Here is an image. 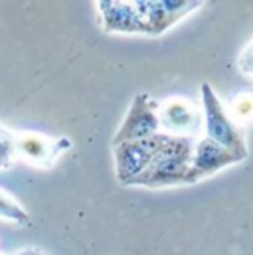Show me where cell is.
<instances>
[{
    "label": "cell",
    "instance_id": "cell-1",
    "mask_svg": "<svg viewBox=\"0 0 253 255\" xmlns=\"http://www.w3.org/2000/svg\"><path fill=\"white\" fill-rule=\"evenodd\" d=\"M196 140L190 136H170L166 134L158 152L150 160L148 168L136 176L130 186L144 188H166L176 184H188L190 162Z\"/></svg>",
    "mask_w": 253,
    "mask_h": 255
},
{
    "label": "cell",
    "instance_id": "cell-2",
    "mask_svg": "<svg viewBox=\"0 0 253 255\" xmlns=\"http://www.w3.org/2000/svg\"><path fill=\"white\" fill-rule=\"evenodd\" d=\"M200 95H202V117H204L206 136L248 158L244 128L234 123L232 115L228 113V107L220 101L214 87L210 83H202Z\"/></svg>",
    "mask_w": 253,
    "mask_h": 255
},
{
    "label": "cell",
    "instance_id": "cell-3",
    "mask_svg": "<svg viewBox=\"0 0 253 255\" xmlns=\"http://www.w3.org/2000/svg\"><path fill=\"white\" fill-rule=\"evenodd\" d=\"M202 6L190 0H134V34L160 36Z\"/></svg>",
    "mask_w": 253,
    "mask_h": 255
},
{
    "label": "cell",
    "instance_id": "cell-4",
    "mask_svg": "<svg viewBox=\"0 0 253 255\" xmlns=\"http://www.w3.org/2000/svg\"><path fill=\"white\" fill-rule=\"evenodd\" d=\"M164 136H166L164 132H158L148 138L128 140V142H121V144L113 146L115 174L123 186H130V182L148 168V164L154 158V154L158 152Z\"/></svg>",
    "mask_w": 253,
    "mask_h": 255
},
{
    "label": "cell",
    "instance_id": "cell-5",
    "mask_svg": "<svg viewBox=\"0 0 253 255\" xmlns=\"http://www.w3.org/2000/svg\"><path fill=\"white\" fill-rule=\"evenodd\" d=\"M160 132L158 125V101H154L148 93H138L134 95L125 119L121 127L117 128L111 146L128 142V140H138V138H148Z\"/></svg>",
    "mask_w": 253,
    "mask_h": 255
},
{
    "label": "cell",
    "instance_id": "cell-6",
    "mask_svg": "<svg viewBox=\"0 0 253 255\" xmlns=\"http://www.w3.org/2000/svg\"><path fill=\"white\" fill-rule=\"evenodd\" d=\"M204 123L200 107L188 97H168L158 103V125L160 132L170 136L194 138Z\"/></svg>",
    "mask_w": 253,
    "mask_h": 255
},
{
    "label": "cell",
    "instance_id": "cell-7",
    "mask_svg": "<svg viewBox=\"0 0 253 255\" xmlns=\"http://www.w3.org/2000/svg\"><path fill=\"white\" fill-rule=\"evenodd\" d=\"M246 160V156L214 142L212 138L204 136L200 140H196L194 144V152H192V162H190L188 172V184H196L216 172H220L222 168L242 162Z\"/></svg>",
    "mask_w": 253,
    "mask_h": 255
},
{
    "label": "cell",
    "instance_id": "cell-8",
    "mask_svg": "<svg viewBox=\"0 0 253 255\" xmlns=\"http://www.w3.org/2000/svg\"><path fill=\"white\" fill-rule=\"evenodd\" d=\"M69 146H71V140L67 136H46L42 132H18L16 134L18 158L38 168H50Z\"/></svg>",
    "mask_w": 253,
    "mask_h": 255
},
{
    "label": "cell",
    "instance_id": "cell-9",
    "mask_svg": "<svg viewBox=\"0 0 253 255\" xmlns=\"http://www.w3.org/2000/svg\"><path fill=\"white\" fill-rule=\"evenodd\" d=\"M101 26L107 34H134V10L126 0H99Z\"/></svg>",
    "mask_w": 253,
    "mask_h": 255
},
{
    "label": "cell",
    "instance_id": "cell-10",
    "mask_svg": "<svg viewBox=\"0 0 253 255\" xmlns=\"http://www.w3.org/2000/svg\"><path fill=\"white\" fill-rule=\"evenodd\" d=\"M228 113L232 115V119L238 127L244 128L246 125H250L253 121V91L250 89L238 91L230 101Z\"/></svg>",
    "mask_w": 253,
    "mask_h": 255
},
{
    "label": "cell",
    "instance_id": "cell-11",
    "mask_svg": "<svg viewBox=\"0 0 253 255\" xmlns=\"http://www.w3.org/2000/svg\"><path fill=\"white\" fill-rule=\"evenodd\" d=\"M0 220H6L16 226H30L32 218L26 212V208L6 190L0 188Z\"/></svg>",
    "mask_w": 253,
    "mask_h": 255
},
{
    "label": "cell",
    "instance_id": "cell-12",
    "mask_svg": "<svg viewBox=\"0 0 253 255\" xmlns=\"http://www.w3.org/2000/svg\"><path fill=\"white\" fill-rule=\"evenodd\" d=\"M16 160V134L0 125V168H10Z\"/></svg>",
    "mask_w": 253,
    "mask_h": 255
},
{
    "label": "cell",
    "instance_id": "cell-13",
    "mask_svg": "<svg viewBox=\"0 0 253 255\" xmlns=\"http://www.w3.org/2000/svg\"><path fill=\"white\" fill-rule=\"evenodd\" d=\"M238 67L244 75L253 77V38L250 40V44L244 48V52L238 58Z\"/></svg>",
    "mask_w": 253,
    "mask_h": 255
},
{
    "label": "cell",
    "instance_id": "cell-14",
    "mask_svg": "<svg viewBox=\"0 0 253 255\" xmlns=\"http://www.w3.org/2000/svg\"><path fill=\"white\" fill-rule=\"evenodd\" d=\"M16 255H44L40 250H34V248H26V250H22V252H18Z\"/></svg>",
    "mask_w": 253,
    "mask_h": 255
}]
</instances>
